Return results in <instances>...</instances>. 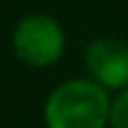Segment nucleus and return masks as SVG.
<instances>
[{"label": "nucleus", "instance_id": "f257e3e1", "mask_svg": "<svg viewBox=\"0 0 128 128\" xmlns=\"http://www.w3.org/2000/svg\"><path fill=\"white\" fill-rule=\"evenodd\" d=\"M110 123V98L93 78L58 86L45 103L48 128H106Z\"/></svg>", "mask_w": 128, "mask_h": 128}, {"label": "nucleus", "instance_id": "f03ea898", "mask_svg": "<svg viewBox=\"0 0 128 128\" xmlns=\"http://www.w3.org/2000/svg\"><path fill=\"white\" fill-rule=\"evenodd\" d=\"M66 35L55 18L45 13L25 15L13 30V50L30 68H48L60 60Z\"/></svg>", "mask_w": 128, "mask_h": 128}, {"label": "nucleus", "instance_id": "7ed1b4c3", "mask_svg": "<svg viewBox=\"0 0 128 128\" xmlns=\"http://www.w3.org/2000/svg\"><path fill=\"white\" fill-rule=\"evenodd\" d=\"M86 70L106 90L128 88V45L116 38H98L86 50Z\"/></svg>", "mask_w": 128, "mask_h": 128}, {"label": "nucleus", "instance_id": "20e7f679", "mask_svg": "<svg viewBox=\"0 0 128 128\" xmlns=\"http://www.w3.org/2000/svg\"><path fill=\"white\" fill-rule=\"evenodd\" d=\"M110 126L113 128H128V88H123L110 100Z\"/></svg>", "mask_w": 128, "mask_h": 128}]
</instances>
